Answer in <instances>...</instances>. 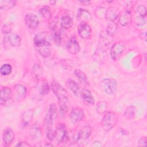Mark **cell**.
<instances>
[{
    "label": "cell",
    "instance_id": "obj_9",
    "mask_svg": "<svg viewBox=\"0 0 147 147\" xmlns=\"http://www.w3.org/2000/svg\"><path fill=\"white\" fill-rule=\"evenodd\" d=\"M83 117H84L83 110L80 107H77L72 108L69 114L71 121L74 124L79 122L83 118Z\"/></svg>",
    "mask_w": 147,
    "mask_h": 147
},
{
    "label": "cell",
    "instance_id": "obj_27",
    "mask_svg": "<svg viewBox=\"0 0 147 147\" xmlns=\"http://www.w3.org/2000/svg\"><path fill=\"white\" fill-rule=\"evenodd\" d=\"M38 90H39V92L41 95H47L49 92V90H50V87L48 84V83L45 80H42L41 83L39 86Z\"/></svg>",
    "mask_w": 147,
    "mask_h": 147
},
{
    "label": "cell",
    "instance_id": "obj_19",
    "mask_svg": "<svg viewBox=\"0 0 147 147\" xmlns=\"http://www.w3.org/2000/svg\"><path fill=\"white\" fill-rule=\"evenodd\" d=\"M80 96L86 103L90 105H93L94 103L95 100L93 95L88 90L85 88L82 90L80 91Z\"/></svg>",
    "mask_w": 147,
    "mask_h": 147
},
{
    "label": "cell",
    "instance_id": "obj_38",
    "mask_svg": "<svg viewBox=\"0 0 147 147\" xmlns=\"http://www.w3.org/2000/svg\"><path fill=\"white\" fill-rule=\"evenodd\" d=\"M11 26L9 24H5L3 25L2 28V33L5 34H9L10 33L11 31Z\"/></svg>",
    "mask_w": 147,
    "mask_h": 147
},
{
    "label": "cell",
    "instance_id": "obj_20",
    "mask_svg": "<svg viewBox=\"0 0 147 147\" xmlns=\"http://www.w3.org/2000/svg\"><path fill=\"white\" fill-rule=\"evenodd\" d=\"M66 85L75 96L77 97L80 96L81 90L78 84L74 80L68 79L66 82Z\"/></svg>",
    "mask_w": 147,
    "mask_h": 147
},
{
    "label": "cell",
    "instance_id": "obj_17",
    "mask_svg": "<svg viewBox=\"0 0 147 147\" xmlns=\"http://www.w3.org/2000/svg\"><path fill=\"white\" fill-rule=\"evenodd\" d=\"M12 95V92L10 88L5 87H3L1 90L0 95V104L1 105H5L7 101H9Z\"/></svg>",
    "mask_w": 147,
    "mask_h": 147
},
{
    "label": "cell",
    "instance_id": "obj_37",
    "mask_svg": "<svg viewBox=\"0 0 147 147\" xmlns=\"http://www.w3.org/2000/svg\"><path fill=\"white\" fill-rule=\"evenodd\" d=\"M136 24L138 26H142L145 24V17L138 16L136 18Z\"/></svg>",
    "mask_w": 147,
    "mask_h": 147
},
{
    "label": "cell",
    "instance_id": "obj_16",
    "mask_svg": "<svg viewBox=\"0 0 147 147\" xmlns=\"http://www.w3.org/2000/svg\"><path fill=\"white\" fill-rule=\"evenodd\" d=\"M77 19L81 23H87V21L91 19V15L90 13L86 9L80 8L78 10Z\"/></svg>",
    "mask_w": 147,
    "mask_h": 147
},
{
    "label": "cell",
    "instance_id": "obj_14",
    "mask_svg": "<svg viewBox=\"0 0 147 147\" xmlns=\"http://www.w3.org/2000/svg\"><path fill=\"white\" fill-rule=\"evenodd\" d=\"M91 131L92 129L90 126L86 125L83 126L78 133L76 142H78L79 141L87 140L89 138L91 133Z\"/></svg>",
    "mask_w": 147,
    "mask_h": 147
},
{
    "label": "cell",
    "instance_id": "obj_32",
    "mask_svg": "<svg viewBox=\"0 0 147 147\" xmlns=\"http://www.w3.org/2000/svg\"><path fill=\"white\" fill-rule=\"evenodd\" d=\"M12 71V67L9 64H4L0 69V72L2 75L6 76L11 74Z\"/></svg>",
    "mask_w": 147,
    "mask_h": 147
},
{
    "label": "cell",
    "instance_id": "obj_29",
    "mask_svg": "<svg viewBox=\"0 0 147 147\" xmlns=\"http://www.w3.org/2000/svg\"><path fill=\"white\" fill-rule=\"evenodd\" d=\"M117 29V24L114 21L110 22V23H109V24L107 26L106 33L109 36L112 37L116 33Z\"/></svg>",
    "mask_w": 147,
    "mask_h": 147
},
{
    "label": "cell",
    "instance_id": "obj_8",
    "mask_svg": "<svg viewBox=\"0 0 147 147\" xmlns=\"http://www.w3.org/2000/svg\"><path fill=\"white\" fill-rule=\"evenodd\" d=\"M29 135L32 140L36 142L40 141L42 137V131L38 122H36L31 126L29 130Z\"/></svg>",
    "mask_w": 147,
    "mask_h": 147
},
{
    "label": "cell",
    "instance_id": "obj_26",
    "mask_svg": "<svg viewBox=\"0 0 147 147\" xmlns=\"http://www.w3.org/2000/svg\"><path fill=\"white\" fill-rule=\"evenodd\" d=\"M16 5V1H1L0 8L3 10H8L12 9Z\"/></svg>",
    "mask_w": 147,
    "mask_h": 147
},
{
    "label": "cell",
    "instance_id": "obj_21",
    "mask_svg": "<svg viewBox=\"0 0 147 147\" xmlns=\"http://www.w3.org/2000/svg\"><path fill=\"white\" fill-rule=\"evenodd\" d=\"M14 90L16 94V98L18 101H21L25 96L26 88V87L21 84H17L14 86Z\"/></svg>",
    "mask_w": 147,
    "mask_h": 147
},
{
    "label": "cell",
    "instance_id": "obj_22",
    "mask_svg": "<svg viewBox=\"0 0 147 147\" xmlns=\"http://www.w3.org/2000/svg\"><path fill=\"white\" fill-rule=\"evenodd\" d=\"M7 39L10 45L14 47H19L21 44V39L19 35L16 33H10L7 36Z\"/></svg>",
    "mask_w": 147,
    "mask_h": 147
},
{
    "label": "cell",
    "instance_id": "obj_42",
    "mask_svg": "<svg viewBox=\"0 0 147 147\" xmlns=\"http://www.w3.org/2000/svg\"><path fill=\"white\" fill-rule=\"evenodd\" d=\"M80 3L83 4V5H88L90 4V1H80Z\"/></svg>",
    "mask_w": 147,
    "mask_h": 147
},
{
    "label": "cell",
    "instance_id": "obj_12",
    "mask_svg": "<svg viewBox=\"0 0 147 147\" xmlns=\"http://www.w3.org/2000/svg\"><path fill=\"white\" fill-rule=\"evenodd\" d=\"M66 47L68 51L74 55L78 53L80 49L79 42L76 40V38L74 37H72L69 40L67 43Z\"/></svg>",
    "mask_w": 147,
    "mask_h": 147
},
{
    "label": "cell",
    "instance_id": "obj_6",
    "mask_svg": "<svg viewBox=\"0 0 147 147\" xmlns=\"http://www.w3.org/2000/svg\"><path fill=\"white\" fill-rule=\"evenodd\" d=\"M103 91L108 95H114L117 90V82L113 78H106L100 83Z\"/></svg>",
    "mask_w": 147,
    "mask_h": 147
},
{
    "label": "cell",
    "instance_id": "obj_39",
    "mask_svg": "<svg viewBox=\"0 0 147 147\" xmlns=\"http://www.w3.org/2000/svg\"><path fill=\"white\" fill-rule=\"evenodd\" d=\"M146 137H142L141 138L138 142V145L139 146H146Z\"/></svg>",
    "mask_w": 147,
    "mask_h": 147
},
{
    "label": "cell",
    "instance_id": "obj_31",
    "mask_svg": "<svg viewBox=\"0 0 147 147\" xmlns=\"http://www.w3.org/2000/svg\"><path fill=\"white\" fill-rule=\"evenodd\" d=\"M41 15L45 19H50L51 17V11L48 6H43L39 9Z\"/></svg>",
    "mask_w": 147,
    "mask_h": 147
},
{
    "label": "cell",
    "instance_id": "obj_24",
    "mask_svg": "<svg viewBox=\"0 0 147 147\" xmlns=\"http://www.w3.org/2000/svg\"><path fill=\"white\" fill-rule=\"evenodd\" d=\"M74 74L82 84L87 85L88 84L87 76L83 71L80 69H76L74 71Z\"/></svg>",
    "mask_w": 147,
    "mask_h": 147
},
{
    "label": "cell",
    "instance_id": "obj_36",
    "mask_svg": "<svg viewBox=\"0 0 147 147\" xmlns=\"http://www.w3.org/2000/svg\"><path fill=\"white\" fill-rule=\"evenodd\" d=\"M137 12H138L139 16L143 17H145L146 16V9L144 5H139L137 7Z\"/></svg>",
    "mask_w": 147,
    "mask_h": 147
},
{
    "label": "cell",
    "instance_id": "obj_43",
    "mask_svg": "<svg viewBox=\"0 0 147 147\" xmlns=\"http://www.w3.org/2000/svg\"><path fill=\"white\" fill-rule=\"evenodd\" d=\"M45 146H52V145L51 144H45Z\"/></svg>",
    "mask_w": 147,
    "mask_h": 147
},
{
    "label": "cell",
    "instance_id": "obj_40",
    "mask_svg": "<svg viewBox=\"0 0 147 147\" xmlns=\"http://www.w3.org/2000/svg\"><path fill=\"white\" fill-rule=\"evenodd\" d=\"M16 146H30L29 144L25 142H20L18 143Z\"/></svg>",
    "mask_w": 147,
    "mask_h": 147
},
{
    "label": "cell",
    "instance_id": "obj_3",
    "mask_svg": "<svg viewBox=\"0 0 147 147\" xmlns=\"http://www.w3.org/2000/svg\"><path fill=\"white\" fill-rule=\"evenodd\" d=\"M118 122V116L113 111H109L103 116L102 121V125L106 131L110 130L114 127Z\"/></svg>",
    "mask_w": 147,
    "mask_h": 147
},
{
    "label": "cell",
    "instance_id": "obj_7",
    "mask_svg": "<svg viewBox=\"0 0 147 147\" xmlns=\"http://www.w3.org/2000/svg\"><path fill=\"white\" fill-rule=\"evenodd\" d=\"M125 49V45L122 42H117L114 44L110 50V56L114 61L118 60Z\"/></svg>",
    "mask_w": 147,
    "mask_h": 147
},
{
    "label": "cell",
    "instance_id": "obj_35",
    "mask_svg": "<svg viewBox=\"0 0 147 147\" xmlns=\"http://www.w3.org/2000/svg\"><path fill=\"white\" fill-rule=\"evenodd\" d=\"M106 9H105L104 7H98L95 10V15L99 18H102V17L105 16V13H106Z\"/></svg>",
    "mask_w": 147,
    "mask_h": 147
},
{
    "label": "cell",
    "instance_id": "obj_25",
    "mask_svg": "<svg viewBox=\"0 0 147 147\" xmlns=\"http://www.w3.org/2000/svg\"><path fill=\"white\" fill-rule=\"evenodd\" d=\"M60 24L63 28L68 29L72 27L73 25V21L71 17L69 16H63L61 18Z\"/></svg>",
    "mask_w": 147,
    "mask_h": 147
},
{
    "label": "cell",
    "instance_id": "obj_18",
    "mask_svg": "<svg viewBox=\"0 0 147 147\" xmlns=\"http://www.w3.org/2000/svg\"><path fill=\"white\" fill-rule=\"evenodd\" d=\"M131 21V13L126 10L122 11L119 16L118 21L119 24L123 26H126L130 23Z\"/></svg>",
    "mask_w": 147,
    "mask_h": 147
},
{
    "label": "cell",
    "instance_id": "obj_1",
    "mask_svg": "<svg viewBox=\"0 0 147 147\" xmlns=\"http://www.w3.org/2000/svg\"><path fill=\"white\" fill-rule=\"evenodd\" d=\"M51 88L58 100L60 113L61 115H64L68 112L71 106L68 94L64 87L57 82H53Z\"/></svg>",
    "mask_w": 147,
    "mask_h": 147
},
{
    "label": "cell",
    "instance_id": "obj_33",
    "mask_svg": "<svg viewBox=\"0 0 147 147\" xmlns=\"http://www.w3.org/2000/svg\"><path fill=\"white\" fill-rule=\"evenodd\" d=\"M96 111L100 114H103L105 113L107 109V104L104 101H100L96 105Z\"/></svg>",
    "mask_w": 147,
    "mask_h": 147
},
{
    "label": "cell",
    "instance_id": "obj_10",
    "mask_svg": "<svg viewBox=\"0 0 147 147\" xmlns=\"http://www.w3.org/2000/svg\"><path fill=\"white\" fill-rule=\"evenodd\" d=\"M24 20L26 26L30 29H34L39 25V20L38 17L33 13L27 14L25 16Z\"/></svg>",
    "mask_w": 147,
    "mask_h": 147
},
{
    "label": "cell",
    "instance_id": "obj_28",
    "mask_svg": "<svg viewBox=\"0 0 147 147\" xmlns=\"http://www.w3.org/2000/svg\"><path fill=\"white\" fill-rule=\"evenodd\" d=\"M136 113V108L133 105H130L126 108L124 113V116L128 119L133 118Z\"/></svg>",
    "mask_w": 147,
    "mask_h": 147
},
{
    "label": "cell",
    "instance_id": "obj_4",
    "mask_svg": "<svg viewBox=\"0 0 147 147\" xmlns=\"http://www.w3.org/2000/svg\"><path fill=\"white\" fill-rule=\"evenodd\" d=\"M34 45L37 51L44 57L51 55V43L49 41L43 40H34Z\"/></svg>",
    "mask_w": 147,
    "mask_h": 147
},
{
    "label": "cell",
    "instance_id": "obj_30",
    "mask_svg": "<svg viewBox=\"0 0 147 147\" xmlns=\"http://www.w3.org/2000/svg\"><path fill=\"white\" fill-rule=\"evenodd\" d=\"M32 74L34 78L39 80L42 75V71L41 67L38 64H35L32 68Z\"/></svg>",
    "mask_w": 147,
    "mask_h": 147
},
{
    "label": "cell",
    "instance_id": "obj_2",
    "mask_svg": "<svg viewBox=\"0 0 147 147\" xmlns=\"http://www.w3.org/2000/svg\"><path fill=\"white\" fill-rule=\"evenodd\" d=\"M57 107L55 103L50 105L48 112L44 118V126L46 130V134L48 139L51 141L52 137L53 130V122L57 119Z\"/></svg>",
    "mask_w": 147,
    "mask_h": 147
},
{
    "label": "cell",
    "instance_id": "obj_15",
    "mask_svg": "<svg viewBox=\"0 0 147 147\" xmlns=\"http://www.w3.org/2000/svg\"><path fill=\"white\" fill-rule=\"evenodd\" d=\"M14 138V133L11 129L6 128L3 130L2 135V140L5 146L10 145Z\"/></svg>",
    "mask_w": 147,
    "mask_h": 147
},
{
    "label": "cell",
    "instance_id": "obj_11",
    "mask_svg": "<svg viewBox=\"0 0 147 147\" xmlns=\"http://www.w3.org/2000/svg\"><path fill=\"white\" fill-rule=\"evenodd\" d=\"M78 32L79 36L84 39L90 38L91 34V29L88 24L83 22L80 23L78 27Z\"/></svg>",
    "mask_w": 147,
    "mask_h": 147
},
{
    "label": "cell",
    "instance_id": "obj_13",
    "mask_svg": "<svg viewBox=\"0 0 147 147\" xmlns=\"http://www.w3.org/2000/svg\"><path fill=\"white\" fill-rule=\"evenodd\" d=\"M33 116V110H29L25 111L21 117V127L22 129H25L29 125L32 121Z\"/></svg>",
    "mask_w": 147,
    "mask_h": 147
},
{
    "label": "cell",
    "instance_id": "obj_23",
    "mask_svg": "<svg viewBox=\"0 0 147 147\" xmlns=\"http://www.w3.org/2000/svg\"><path fill=\"white\" fill-rule=\"evenodd\" d=\"M105 17L110 22L114 21L117 17V13L116 10L113 7H109L106 10Z\"/></svg>",
    "mask_w": 147,
    "mask_h": 147
},
{
    "label": "cell",
    "instance_id": "obj_5",
    "mask_svg": "<svg viewBox=\"0 0 147 147\" xmlns=\"http://www.w3.org/2000/svg\"><path fill=\"white\" fill-rule=\"evenodd\" d=\"M67 135L65 126L63 123L59 124L53 130V135L51 141L59 144L65 141Z\"/></svg>",
    "mask_w": 147,
    "mask_h": 147
},
{
    "label": "cell",
    "instance_id": "obj_41",
    "mask_svg": "<svg viewBox=\"0 0 147 147\" xmlns=\"http://www.w3.org/2000/svg\"><path fill=\"white\" fill-rule=\"evenodd\" d=\"M140 37L141 38V39L142 40H144V41H146V32H142L140 34Z\"/></svg>",
    "mask_w": 147,
    "mask_h": 147
},
{
    "label": "cell",
    "instance_id": "obj_34",
    "mask_svg": "<svg viewBox=\"0 0 147 147\" xmlns=\"http://www.w3.org/2000/svg\"><path fill=\"white\" fill-rule=\"evenodd\" d=\"M53 38L54 39L55 42L57 45H60L61 42V38L60 33L59 30L56 29L55 27H54L53 29Z\"/></svg>",
    "mask_w": 147,
    "mask_h": 147
}]
</instances>
